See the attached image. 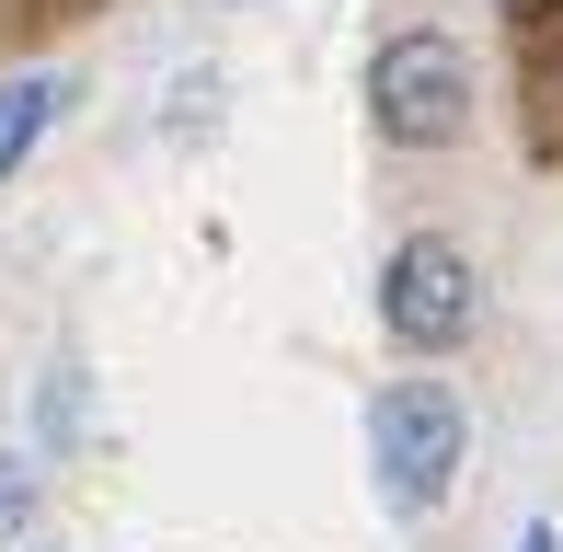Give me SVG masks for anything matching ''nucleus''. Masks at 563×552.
Here are the masks:
<instances>
[{"label": "nucleus", "instance_id": "obj_1", "mask_svg": "<svg viewBox=\"0 0 563 552\" xmlns=\"http://www.w3.org/2000/svg\"><path fill=\"white\" fill-rule=\"evenodd\" d=\"M460 449H472V426H460V391H449V380H391V391H379V415H368L379 507H391V518H426V507L460 484Z\"/></svg>", "mask_w": 563, "mask_h": 552}, {"label": "nucleus", "instance_id": "obj_2", "mask_svg": "<svg viewBox=\"0 0 563 552\" xmlns=\"http://www.w3.org/2000/svg\"><path fill=\"white\" fill-rule=\"evenodd\" d=\"M368 115L391 150H449L472 128V58L438 35V23H415V35H391L368 58Z\"/></svg>", "mask_w": 563, "mask_h": 552}, {"label": "nucleus", "instance_id": "obj_3", "mask_svg": "<svg viewBox=\"0 0 563 552\" xmlns=\"http://www.w3.org/2000/svg\"><path fill=\"white\" fill-rule=\"evenodd\" d=\"M379 322H391V345H415V357H449V345H472L483 322V276L460 242L415 231L391 265H379Z\"/></svg>", "mask_w": 563, "mask_h": 552}, {"label": "nucleus", "instance_id": "obj_4", "mask_svg": "<svg viewBox=\"0 0 563 552\" xmlns=\"http://www.w3.org/2000/svg\"><path fill=\"white\" fill-rule=\"evenodd\" d=\"M58 104H69V81H58V69H12V81H0V185L35 162V139L58 128Z\"/></svg>", "mask_w": 563, "mask_h": 552}, {"label": "nucleus", "instance_id": "obj_5", "mask_svg": "<svg viewBox=\"0 0 563 552\" xmlns=\"http://www.w3.org/2000/svg\"><path fill=\"white\" fill-rule=\"evenodd\" d=\"M23 518H35V472H23V461H0V541H12Z\"/></svg>", "mask_w": 563, "mask_h": 552}, {"label": "nucleus", "instance_id": "obj_6", "mask_svg": "<svg viewBox=\"0 0 563 552\" xmlns=\"http://www.w3.org/2000/svg\"><path fill=\"white\" fill-rule=\"evenodd\" d=\"M506 12H518V23H541V12H552V0H506Z\"/></svg>", "mask_w": 563, "mask_h": 552}, {"label": "nucleus", "instance_id": "obj_7", "mask_svg": "<svg viewBox=\"0 0 563 552\" xmlns=\"http://www.w3.org/2000/svg\"><path fill=\"white\" fill-rule=\"evenodd\" d=\"M518 552H552V530H529V541H518Z\"/></svg>", "mask_w": 563, "mask_h": 552}]
</instances>
